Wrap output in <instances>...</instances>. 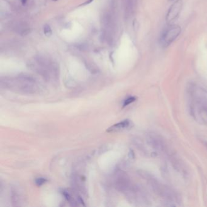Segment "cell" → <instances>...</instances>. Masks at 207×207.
<instances>
[{
	"mask_svg": "<svg viewBox=\"0 0 207 207\" xmlns=\"http://www.w3.org/2000/svg\"><path fill=\"white\" fill-rule=\"evenodd\" d=\"M181 28L178 25L171 24L164 30L160 38V45L163 47L169 46L180 35Z\"/></svg>",
	"mask_w": 207,
	"mask_h": 207,
	"instance_id": "cell-1",
	"label": "cell"
},
{
	"mask_svg": "<svg viewBox=\"0 0 207 207\" xmlns=\"http://www.w3.org/2000/svg\"><path fill=\"white\" fill-rule=\"evenodd\" d=\"M182 0H177L171 6L166 16V20L168 24H171L178 18L182 11Z\"/></svg>",
	"mask_w": 207,
	"mask_h": 207,
	"instance_id": "cell-2",
	"label": "cell"
},
{
	"mask_svg": "<svg viewBox=\"0 0 207 207\" xmlns=\"http://www.w3.org/2000/svg\"><path fill=\"white\" fill-rule=\"evenodd\" d=\"M129 125H130V122H129L128 120H125L123 122H121L111 126L108 129L107 132H113L120 130V129H123L124 128H128Z\"/></svg>",
	"mask_w": 207,
	"mask_h": 207,
	"instance_id": "cell-3",
	"label": "cell"
},
{
	"mask_svg": "<svg viewBox=\"0 0 207 207\" xmlns=\"http://www.w3.org/2000/svg\"><path fill=\"white\" fill-rule=\"evenodd\" d=\"M43 31H44V33L45 35L47 37H50L52 35V29L50 28V26L48 24H46L44 26V29H43Z\"/></svg>",
	"mask_w": 207,
	"mask_h": 207,
	"instance_id": "cell-4",
	"label": "cell"
},
{
	"mask_svg": "<svg viewBox=\"0 0 207 207\" xmlns=\"http://www.w3.org/2000/svg\"><path fill=\"white\" fill-rule=\"evenodd\" d=\"M136 100V98L135 97H129L128 99H126L125 101H124V103H123V107H125L128 105H129V104H131V103H132L133 102L135 101Z\"/></svg>",
	"mask_w": 207,
	"mask_h": 207,
	"instance_id": "cell-5",
	"label": "cell"
},
{
	"mask_svg": "<svg viewBox=\"0 0 207 207\" xmlns=\"http://www.w3.org/2000/svg\"><path fill=\"white\" fill-rule=\"evenodd\" d=\"M47 181V179H46L45 178H43V177L38 178L35 180V184L38 186H41L42 185L45 184Z\"/></svg>",
	"mask_w": 207,
	"mask_h": 207,
	"instance_id": "cell-6",
	"label": "cell"
},
{
	"mask_svg": "<svg viewBox=\"0 0 207 207\" xmlns=\"http://www.w3.org/2000/svg\"><path fill=\"white\" fill-rule=\"evenodd\" d=\"M93 1H94V0H88L87 1H86L85 3H84L83 4H82V5H87V4H90L91 3H92Z\"/></svg>",
	"mask_w": 207,
	"mask_h": 207,
	"instance_id": "cell-7",
	"label": "cell"
},
{
	"mask_svg": "<svg viewBox=\"0 0 207 207\" xmlns=\"http://www.w3.org/2000/svg\"><path fill=\"white\" fill-rule=\"evenodd\" d=\"M27 1H28V0H21V2L22 3V4H23V5H24L26 3Z\"/></svg>",
	"mask_w": 207,
	"mask_h": 207,
	"instance_id": "cell-8",
	"label": "cell"
},
{
	"mask_svg": "<svg viewBox=\"0 0 207 207\" xmlns=\"http://www.w3.org/2000/svg\"><path fill=\"white\" fill-rule=\"evenodd\" d=\"M52 1H58V0H52Z\"/></svg>",
	"mask_w": 207,
	"mask_h": 207,
	"instance_id": "cell-9",
	"label": "cell"
},
{
	"mask_svg": "<svg viewBox=\"0 0 207 207\" xmlns=\"http://www.w3.org/2000/svg\"><path fill=\"white\" fill-rule=\"evenodd\" d=\"M170 1H174V0H170Z\"/></svg>",
	"mask_w": 207,
	"mask_h": 207,
	"instance_id": "cell-10",
	"label": "cell"
}]
</instances>
